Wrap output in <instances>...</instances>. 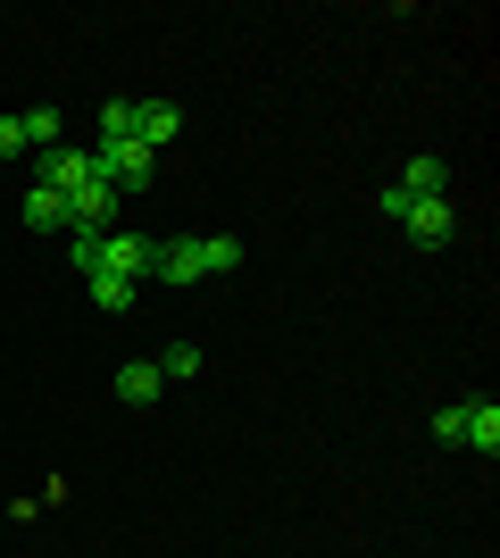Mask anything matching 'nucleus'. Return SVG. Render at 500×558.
Listing matches in <instances>:
<instances>
[{"label":"nucleus","instance_id":"nucleus-1","mask_svg":"<svg viewBox=\"0 0 500 558\" xmlns=\"http://www.w3.org/2000/svg\"><path fill=\"white\" fill-rule=\"evenodd\" d=\"M242 267V233H192V242H159V258H150V276L159 283H209V276H234Z\"/></svg>","mask_w":500,"mask_h":558},{"label":"nucleus","instance_id":"nucleus-2","mask_svg":"<svg viewBox=\"0 0 500 558\" xmlns=\"http://www.w3.org/2000/svg\"><path fill=\"white\" fill-rule=\"evenodd\" d=\"M383 217H392V226H401L417 251H442V242L459 233V209H451V201H408L401 184L383 192Z\"/></svg>","mask_w":500,"mask_h":558},{"label":"nucleus","instance_id":"nucleus-3","mask_svg":"<svg viewBox=\"0 0 500 558\" xmlns=\"http://www.w3.org/2000/svg\"><path fill=\"white\" fill-rule=\"evenodd\" d=\"M93 167H100V184H109V192L125 201V192H143V184H150L159 150H143L134 134H118V142H93Z\"/></svg>","mask_w":500,"mask_h":558},{"label":"nucleus","instance_id":"nucleus-4","mask_svg":"<svg viewBox=\"0 0 500 558\" xmlns=\"http://www.w3.org/2000/svg\"><path fill=\"white\" fill-rule=\"evenodd\" d=\"M150 258H159L150 233H100V276H134L150 292ZM84 283H93V276H84Z\"/></svg>","mask_w":500,"mask_h":558},{"label":"nucleus","instance_id":"nucleus-5","mask_svg":"<svg viewBox=\"0 0 500 558\" xmlns=\"http://www.w3.org/2000/svg\"><path fill=\"white\" fill-rule=\"evenodd\" d=\"M34 184H50V192H84V184H100V167H93V150H75V142H59V150H42V167H34Z\"/></svg>","mask_w":500,"mask_h":558},{"label":"nucleus","instance_id":"nucleus-6","mask_svg":"<svg viewBox=\"0 0 500 558\" xmlns=\"http://www.w3.org/2000/svg\"><path fill=\"white\" fill-rule=\"evenodd\" d=\"M175 134H184V109H175V100H134V142H143V150H167Z\"/></svg>","mask_w":500,"mask_h":558},{"label":"nucleus","instance_id":"nucleus-7","mask_svg":"<svg viewBox=\"0 0 500 558\" xmlns=\"http://www.w3.org/2000/svg\"><path fill=\"white\" fill-rule=\"evenodd\" d=\"M459 442L492 459L500 450V400H459Z\"/></svg>","mask_w":500,"mask_h":558},{"label":"nucleus","instance_id":"nucleus-8","mask_svg":"<svg viewBox=\"0 0 500 558\" xmlns=\"http://www.w3.org/2000/svg\"><path fill=\"white\" fill-rule=\"evenodd\" d=\"M159 392H167L159 359H125V367H118V400H125V409H150Z\"/></svg>","mask_w":500,"mask_h":558},{"label":"nucleus","instance_id":"nucleus-9","mask_svg":"<svg viewBox=\"0 0 500 558\" xmlns=\"http://www.w3.org/2000/svg\"><path fill=\"white\" fill-rule=\"evenodd\" d=\"M401 192H408V201H451V159H408Z\"/></svg>","mask_w":500,"mask_h":558},{"label":"nucleus","instance_id":"nucleus-10","mask_svg":"<svg viewBox=\"0 0 500 558\" xmlns=\"http://www.w3.org/2000/svg\"><path fill=\"white\" fill-rule=\"evenodd\" d=\"M17 125H25V150H59V134H68L59 109H17Z\"/></svg>","mask_w":500,"mask_h":558},{"label":"nucleus","instance_id":"nucleus-11","mask_svg":"<svg viewBox=\"0 0 500 558\" xmlns=\"http://www.w3.org/2000/svg\"><path fill=\"white\" fill-rule=\"evenodd\" d=\"M84 292H93V308H109V317L143 301V283H134V276H93V283H84Z\"/></svg>","mask_w":500,"mask_h":558},{"label":"nucleus","instance_id":"nucleus-12","mask_svg":"<svg viewBox=\"0 0 500 558\" xmlns=\"http://www.w3.org/2000/svg\"><path fill=\"white\" fill-rule=\"evenodd\" d=\"M25 226H68V192L34 184V192H25Z\"/></svg>","mask_w":500,"mask_h":558},{"label":"nucleus","instance_id":"nucleus-13","mask_svg":"<svg viewBox=\"0 0 500 558\" xmlns=\"http://www.w3.org/2000/svg\"><path fill=\"white\" fill-rule=\"evenodd\" d=\"M159 375H167V384H192V375H200V350H192V342H167L159 350Z\"/></svg>","mask_w":500,"mask_h":558},{"label":"nucleus","instance_id":"nucleus-14","mask_svg":"<svg viewBox=\"0 0 500 558\" xmlns=\"http://www.w3.org/2000/svg\"><path fill=\"white\" fill-rule=\"evenodd\" d=\"M118 134H134V100H109V109H100V142H118Z\"/></svg>","mask_w":500,"mask_h":558},{"label":"nucleus","instance_id":"nucleus-15","mask_svg":"<svg viewBox=\"0 0 500 558\" xmlns=\"http://www.w3.org/2000/svg\"><path fill=\"white\" fill-rule=\"evenodd\" d=\"M17 150H25V125H17V117H0V159H17Z\"/></svg>","mask_w":500,"mask_h":558}]
</instances>
